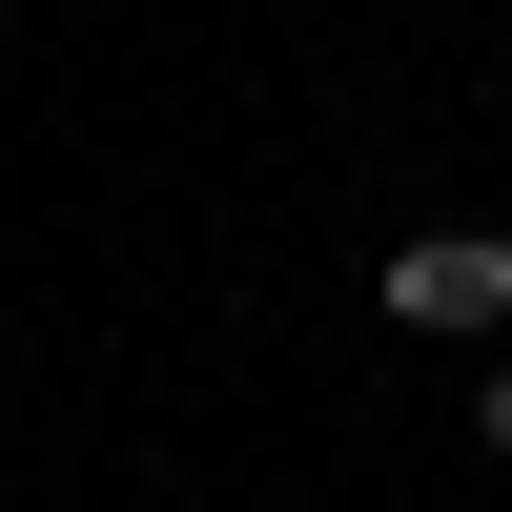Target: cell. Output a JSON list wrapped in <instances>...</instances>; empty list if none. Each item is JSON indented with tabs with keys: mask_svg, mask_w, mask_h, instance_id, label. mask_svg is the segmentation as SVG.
I'll return each instance as SVG.
<instances>
[{
	"mask_svg": "<svg viewBox=\"0 0 512 512\" xmlns=\"http://www.w3.org/2000/svg\"><path fill=\"white\" fill-rule=\"evenodd\" d=\"M390 328H431V349H492L512 328V246L492 226H431V246H390V287H369Z\"/></svg>",
	"mask_w": 512,
	"mask_h": 512,
	"instance_id": "1",
	"label": "cell"
},
{
	"mask_svg": "<svg viewBox=\"0 0 512 512\" xmlns=\"http://www.w3.org/2000/svg\"><path fill=\"white\" fill-rule=\"evenodd\" d=\"M472 451H492V472H512V369H492V390H472Z\"/></svg>",
	"mask_w": 512,
	"mask_h": 512,
	"instance_id": "2",
	"label": "cell"
}]
</instances>
